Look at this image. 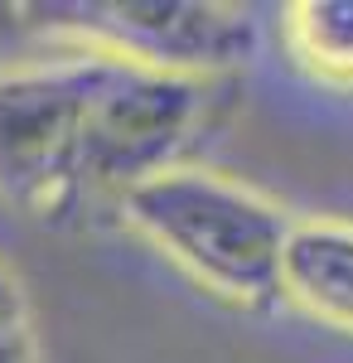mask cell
<instances>
[{
    "mask_svg": "<svg viewBox=\"0 0 353 363\" xmlns=\"http://www.w3.org/2000/svg\"><path fill=\"white\" fill-rule=\"evenodd\" d=\"M237 102V78L150 73L102 54H15L0 63V199L44 228L184 165Z\"/></svg>",
    "mask_w": 353,
    "mask_h": 363,
    "instance_id": "6da1fadb",
    "label": "cell"
},
{
    "mask_svg": "<svg viewBox=\"0 0 353 363\" xmlns=\"http://www.w3.org/2000/svg\"><path fill=\"white\" fill-rule=\"evenodd\" d=\"M111 208L198 291L242 310L281 301V247L296 218L257 184L203 165H169L131 184Z\"/></svg>",
    "mask_w": 353,
    "mask_h": 363,
    "instance_id": "7a4b0ae2",
    "label": "cell"
},
{
    "mask_svg": "<svg viewBox=\"0 0 353 363\" xmlns=\"http://www.w3.org/2000/svg\"><path fill=\"white\" fill-rule=\"evenodd\" d=\"M0 44L15 54H102L179 78H232L257 44V25L228 0H0Z\"/></svg>",
    "mask_w": 353,
    "mask_h": 363,
    "instance_id": "3957f363",
    "label": "cell"
},
{
    "mask_svg": "<svg viewBox=\"0 0 353 363\" xmlns=\"http://www.w3.org/2000/svg\"><path fill=\"white\" fill-rule=\"evenodd\" d=\"M276 296L339 335H353V218H296L281 247Z\"/></svg>",
    "mask_w": 353,
    "mask_h": 363,
    "instance_id": "277c9868",
    "label": "cell"
},
{
    "mask_svg": "<svg viewBox=\"0 0 353 363\" xmlns=\"http://www.w3.org/2000/svg\"><path fill=\"white\" fill-rule=\"evenodd\" d=\"M286 54L300 73L329 87H353V0H296L281 15Z\"/></svg>",
    "mask_w": 353,
    "mask_h": 363,
    "instance_id": "5b68a950",
    "label": "cell"
},
{
    "mask_svg": "<svg viewBox=\"0 0 353 363\" xmlns=\"http://www.w3.org/2000/svg\"><path fill=\"white\" fill-rule=\"evenodd\" d=\"M0 363H39L25 291H20V281L5 262H0Z\"/></svg>",
    "mask_w": 353,
    "mask_h": 363,
    "instance_id": "8992f818",
    "label": "cell"
}]
</instances>
